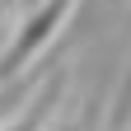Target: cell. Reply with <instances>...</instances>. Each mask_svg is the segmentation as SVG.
Segmentation results:
<instances>
[{"mask_svg":"<svg viewBox=\"0 0 131 131\" xmlns=\"http://www.w3.org/2000/svg\"><path fill=\"white\" fill-rule=\"evenodd\" d=\"M75 5H80V0H47V5H38V14L19 28V38L9 42V52L0 56V84H5V80H14V75H19L24 66L47 47V42H52V33L66 24V14H70Z\"/></svg>","mask_w":131,"mask_h":131,"instance_id":"6da1fadb","label":"cell"}]
</instances>
